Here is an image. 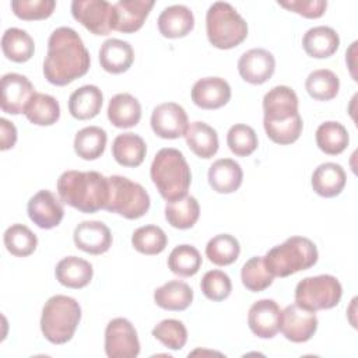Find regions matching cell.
I'll return each instance as SVG.
<instances>
[{"instance_id": "cell-36", "label": "cell", "mask_w": 358, "mask_h": 358, "mask_svg": "<svg viewBox=\"0 0 358 358\" xmlns=\"http://www.w3.org/2000/svg\"><path fill=\"white\" fill-rule=\"evenodd\" d=\"M106 141L108 134L103 129L98 126H87L76 133L74 151L80 158L94 161L103 154Z\"/></svg>"}, {"instance_id": "cell-29", "label": "cell", "mask_w": 358, "mask_h": 358, "mask_svg": "<svg viewBox=\"0 0 358 358\" xmlns=\"http://www.w3.org/2000/svg\"><path fill=\"white\" fill-rule=\"evenodd\" d=\"M147 154L145 141L134 133L117 134L112 143V155L122 166L136 168L143 164Z\"/></svg>"}, {"instance_id": "cell-20", "label": "cell", "mask_w": 358, "mask_h": 358, "mask_svg": "<svg viewBox=\"0 0 358 358\" xmlns=\"http://www.w3.org/2000/svg\"><path fill=\"white\" fill-rule=\"evenodd\" d=\"M152 7V0H119L113 4V29L123 34H133L138 31L143 27Z\"/></svg>"}, {"instance_id": "cell-10", "label": "cell", "mask_w": 358, "mask_h": 358, "mask_svg": "<svg viewBox=\"0 0 358 358\" xmlns=\"http://www.w3.org/2000/svg\"><path fill=\"white\" fill-rule=\"evenodd\" d=\"M71 14L94 35H108L113 29L115 8L106 0H74Z\"/></svg>"}, {"instance_id": "cell-16", "label": "cell", "mask_w": 358, "mask_h": 358, "mask_svg": "<svg viewBox=\"0 0 358 358\" xmlns=\"http://www.w3.org/2000/svg\"><path fill=\"white\" fill-rule=\"evenodd\" d=\"M275 70V59L271 52L255 48L245 52L238 60V71L249 84H263L271 78Z\"/></svg>"}, {"instance_id": "cell-28", "label": "cell", "mask_w": 358, "mask_h": 358, "mask_svg": "<svg viewBox=\"0 0 358 358\" xmlns=\"http://www.w3.org/2000/svg\"><path fill=\"white\" fill-rule=\"evenodd\" d=\"M108 119L119 129H129L136 126L141 119V105L137 98L127 92L116 94L110 98L108 105Z\"/></svg>"}, {"instance_id": "cell-32", "label": "cell", "mask_w": 358, "mask_h": 358, "mask_svg": "<svg viewBox=\"0 0 358 358\" xmlns=\"http://www.w3.org/2000/svg\"><path fill=\"white\" fill-rule=\"evenodd\" d=\"M200 217V206L196 197L183 196L173 201H166L165 218L168 224L178 229L192 228Z\"/></svg>"}, {"instance_id": "cell-48", "label": "cell", "mask_w": 358, "mask_h": 358, "mask_svg": "<svg viewBox=\"0 0 358 358\" xmlns=\"http://www.w3.org/2000/svg\"><path fill=\"white\" fill-rule=\"evenodd\" d=\"M0 141H1V151H6V150H10L17 143V129L15 126L8 122L7 119L1 117L0 119Z\"/></svg>"}, {"instance_id": "cell-33", "label": "cell", "mask_w": 358, "mask_h": 358, "mask_svg": "<svg viewBox=\"0 0 358 358\" xmlns=\"http://www.w3.org/2000/svg\"><path fill=\"white\" fill-rule=\"evenodd\" d=\"M24 115L36 126H52L60 117V105L52 95L35 92L25 106Z\"/></svg>"}, {"instance_id": "cell-18", "label": "cell", "mask_w": 358, "mask_h": 358, "mask_svg": "<svg viewBox=\"0 0 358 358\" xmlns=\"http://www.w3.org/2000/svg\"><path fill=\"white\" fill-rule=\"evenodd\" d=\"M231 99V87L221 77H204L192 88V101L196 106L207 110L220 109Z\"/></svg>"}, {"instance_id": "cell-4", "label": "cell", "mask_w": 358, "mask_h": 358, "mask_svg": "<svg viewBox=\"0 0 358 358\" xmlns=\"http://www.w3.org/2000/svg\"><path fill=\"white\" fill-rule=\"evenodd\" d=\"M150 176L159 194L166 201L178 200L186 196L192 172L183 154L176 148H161L151 164Z\"/></svg>"}, {"instance_id": "cell-11", "label": "cell", "mask_w": 358, "mask_h": 358, "mask_svg": "<svg viewBox=\"0 0 358 358\" xmlns=\"http://www.w3.org/2000/svg\"><path fill=\"white\" fill-rule=\"evenodd\" d=\"M105 352L109 358H134L140 354L138 336L130 320L115 317L106 324Z\"/></svg>"}, {"instance_id": "cell-14", "label": "cell", "mask_w": 358, "mask_h": 358, "mask_svg": "<svg viewBox=\"0 0 358 358\" xmlns=\"http://www.w3.org/2000/svg\"><path fill=\"white\" fill-rule=\"evenodd\" d=\"M35 94L31 81L18 73H7L1 77V110L10 115L24 113L25 106Z\"/></svg>"}, {"instance_id": "cell-40", "label": "cell", "mask_w": 358, "mask_h": 358, "mask_svg": "<svg viewBox=\"0 0 358 358\" xmlns=\"http://www.w3.org/2000/svg\"><path fill=\"white\" fill-rule=\"evenodd\" d=\"M200 252L192 245H179L172 249L168 257L169 270L179 277H192L201 267Z\"/></svg>"}, {"instance_id": "cell-17", "label": "cell", "mask_w": 358, "mask_h": 358, "mask_svg": "<svg viewBox=\"0 0 358 358\" xmlns=\"http://www.w3.org/2000/svg\"><path fill=\"white\" fill-rule=\"evenodd\" d=\"M281 309L274 299L256 301L248 313L250 331L259 338H273L280 331Z\"/></svg>"}, {"instance_id": "cell-23", "label": "cell", "mask_w": 358, "mask_h": 358, "mask_svg": "<svg viewBox=\"0 0 358 358\" xmlns=\"http://www.w3.org/2000/svg\"><path fill=\"white\" fill-rule=\"evenodd\" d=\"M157 22L162 36L176 39L190 34L194 27V17L189 7L183 4H173L161 11Z\"/></svg>"}, {"instance_id": "cell-43", "label": "cell", "mask_w": 358, "mask_h": 358, "mask_svg": "<svg viewBox=\"0 0 358 358\" xmlns=\"http://www.w3.org/2000/svg\"><path fill=\"white\" fill-rule=\"evenodd\" d=\"M227 144L236 157H248L257 148V134L253 127L238 123L229 127L227 133Z\"/></svg>"}, {"instance_id": "cell-6", "label": "cell", "mask_w": 358, "mask_h": 358, "mask_svg": "<svg viewBox=\"0 0 358 358\" xmlns=\"http://www.w3.org/2000/svg\"><path fill=\"white\" fill-rule=\"evenodd\" d=\"M80 320L81 308L74 298L53 295L42 308L41 330L49 343L64 344L73 338Z\"/></svg>"}, {"instance_id": "cell-47", "label": "cell", "mask_w": 358, "mask_h": 358, "mask_svg": "<svg viewBox=\"0 0 358 358\" xmlns=\"http://www.w3.org/2000/svg\"><path fill=\"white\" fill-rule=\"evenodd\" d=\"M278 4L305 18H319L324 14L327 7L326 0H289L278 1Z\"/></svg>"}, {"instance_id": "cell-1", "label": "cell", "mask_w": 358, "mask_h": 358, "mask_svg": "<svg viewBox=\"0 0 358 358\" xmlns=\"http://www.w3.org/2000/svg\"><path fill=\"white\" fill-rule=\"evenodd\" d=\"M91 57L80 35L70 27L56 28L48 39L43 76L53 85H67L85 76Z\"/></svg>"}, {"instance_id": "cell-39", "label": "cell", "mask_w": 358, "mask_h": 358, "mask_svg": "<svg viewBox=\"0 0 358 358\" xmlns=\"http://www.w3.org/2000/svg\"><path fill=\"white\" fill-rule=\"evenodd\" d=\"M308 94L316 101H330L336 98L340 90V80L329 69H319L312 71L305 81Z\"/></svg>"}, {"instance_id": "cell-24", "label": "cell", "mask_w": 358, "mask_h": 358, "mask_svg": "<svg viewBox=\"0 0 358 358\" xmlns=\"http://www.w3.org/2000/svg\"><path fill=\"white\" fill-rule=\"evenodd\" d=\"M347 182V175L344 168L336 162L320 164L312 173V189L316 194L322 197H336L338 196Z\"/></svg>"}, {"instance_id": "cell-3", "label": "cell", "mask_w": 358, "mask_h": 358, "mask_svg": "<svg viewBox=\"0 0 358 358\" xmlns=\"http://www.w3.org/2000/svg\"><path fill=\"white\" fill-rule=\"evenodd\" d=\"M62 203L87 214L105 210L109 200V180L96 171H66L57 179Z\"/></svg>"}, {"instance_id": "cell-45", "label": "cell", "mask_w": 358, "mask_h": 358, "mask_svg": "<svg viewBox=\"0 0 358 358\" xmlns=\"http://www.w3.org/2000/svg\"><path fill=\"white\" fill-rule=\"evenodd\" d=\"M200 288L207 299L220 302L231 295L232 282L227 273L221 270H210L203 275Z\"/></svg>"}, {"instance_id": "cell-9", "label": "cell", "mask_w": 358, "mask_h": 358, "mask_svg": "<svg viewBox=\"0 0 358 358\" xmlns=\"http://www.w3.org/2000/svg\"><path fill=\"white\" fill-rule=\"evenodd\" d=\"M341 296L343 287L331 274L305 277L295 287V303L312 312L337 306Z\"/></svg>"}, {"instance_id": "cell-38", "label": "cell", "mask_w": 358, "mask_h": 358, "mask_svg": "<svg viewBox=\"0 0 358 358\" xmlns=\"http://www.w3.org/2000/svg\"><path fill=\"white\" fill-rule=\"evenodd\" d=\"M6 249L17 257L32 255L38 246L36 235L24 224H13L3 235Z\"/></svg>"}, {"instance_id": "cell-41", "label": "cell", "mask_w": 358, "mask_h": 358, "mask_svg": "<svg viewBox=\"0 0 358 358\" xmlns=\"http://www.w3.org/2000/svg\"><path fill=\"white\" fill-rule=\"evenodd\" d=\"M168 238L162 228L157 225H144L137 228L131 235L133 248L147 256L159 255L166 248Z\"/></svg>"}, {"instance_id": "cell-2", "label": "cell", "mask_w": 358, "mask_h": 358, "mask_svg": "<svg viewBox=\"0 0 358 358\" xmlns=\"http://www.w3.org/2000/svg\"><path fill=\"white\" fill-rule=\"evenodd\" d=\"M263 126L267 137L280 145L295 143L303 129L298 96L291 87L277 85L263 96Z\"/></svg>"}, {"instance_id": "cell-8", "label": "cell", "mask_w": 358, "mask_h": 358, "mask_svg": "<svg viewBox=\"0 0 358 358\" xmlns=\"http://www.w3.org/2000/svg\"><path fill=\"white\" fill-rule=\"evenodd\" d=\"M109 180V200L105 207L109 213H116L127 220H137L150 210V194L137 182L126 176L112 175Z\"/></svg>"}, {"instance_id": "cell-22", "label": "cell", "mask_w": 358, "mask_h": 358, "mask_svg": "<svg viewBox=\"0 0 358 358\" xmlns=\"http://www.w3.org/2000/svg\"><path fill=\"white\" fill-rule=\"evenodd\" d=\"M208 183L214 192L229 194L236 192L243 180L241 165L231 158H221L208 168Z\"/></svg>"}, {"instance_id": "cell-15", "label": "cell", "mask_w": 358, "mask_h": 358, "mask_svg": "<svg viewBox=\"0 0 358 358\" xmlns=\"http://www.w3.org/2000/svg\"><path fill=\"white\" fill-rule=\"evenodd\" d=\"M27 211L31 221L42 229H52L57 227L64 217L62 200H59L50 190L45 189L39 190L29 199Z\"/></svg>"}, {"instance_id": "cell-25", "label": "cell", "mask_w": 358, "mask_h": 358, "mask_svg": "<svg viewBox=\"0 0 358 358\" xmlns=\"http://www.w3.org/2000/svg\"><path fill=\"white\" fill-rule=\"evenodd\" d=\"M55 275L62 285L67 288L78 289V288L87 287L91 282L94 275V268L90 262L81 257L67 256V257H63L56 264Z\"/></svg>"}, {"instance_id": "cell-26", "label": "cell", "mask_w": 358, "mask_h": 358, "mask_svg": "<svg viewBox=\"0 0 358 358\" xmlns=\"http://www.w3.org/2000/svg\"><path fill=\"white\" fill-rule=\"evenodd\" d=\"M340 46L338 34L326 25L308 29L302 38V48L310 57L326 59L333 56Z\"/></svg>"}, {"instance_id": "cell-19", "label": "cell", "mask_w": 358, "mask_h": 358, "mask_svg": "<svg viewBox=\"0 0 358 358\" xmlns=\"http://www.w3.org/2000/svg\"><path fill=\"white\" fill-rule=\"evenodd\" d=\"M74 245L90 255H102L112 246V234L101 221H83L73 232Z\"/></svg>"}, {"instance_id": "cell-21", "label": "cell", "mask_w": 358, "mask_h": 358, "mask_svg": "<svg viewBox=\"0 0 358 358\" xmlns=\"http://www.w3.org/2000/svg\"><path fill=\"white\" fill-rule=\"evenodd\" d=\"M134 62V50L126 41L110 38L106 39L99 49L101 67L112 74L127 71Z\"/></svg>"}, {"instance_id": "cell-34", "label": "cell", "mask_w": 358, "mask_h": 358, "mask_svg": "<svg viewBox=\"0 0 358 358\" xmlns=\"http://www.w3.org/2000/svg\"><path fill=\"white\" fill-rule=\"evenodd\" d=\"M1 49L8 60L24 63L34 56L35 43L27 31L20 28H8L1 36Z\"/></svg>"}, {"instance_id": "cell-7", "label": "cell", "mask_w": 358, "mask_h": 358, "mask_svg": "<svg viewBox=\"0 0 358 358\" xmlns=\"http://www.w3.org/2000/svg\"><path fill=\"white\" fill-rule=\"evenodd\" d=\"M206 31L214 48L232 49L246 39L248 24L229 3L215 1L207 10Z\"/></svg>"}, {"instance_id": "cell-5", "label": "cell", "mask_w": 358, "mask_h": 358, "mask_svg": "<svg viewBox=\"0 0 358 358\" xmlns=\"http://www.w3.org/2000/svg\"><path fill=\"white\" fill-rule=\"evenodd\" d=\"M317 257L316 245L305 236H291L263 256L268 271L281 278L310 268L316 264Z\"/></svg>"}, {"instance_id": "cell-44", "label": "cell", "mask_w": 358, "mask_h": 358, "mask_svg": "<svg viewBox=\"0 0 358 358\" xmlns=\"http://www.w3.org/2000/svg\"><path fill=\"white\" fill-rule=\"evenodd\" d=\"M152 336L166 348L173 351L182 350L187 341V330L185 324L176 319H165L155 324Z\"/></svg>"}, {"instance_id": "cell-42", "label": "cell", "mask_w": 358, "mask_h": 358, "mask_svg": "<svg viewBox=\"0 0 358 358\" xmlns=\"http://www.w3.org/2000/svg\"><path fill=\"white\" fill-rule=\"evenodd\" d=\"M241 280L246 289L260 292L273 284L274 275L266 267L263 256H253L242 266Z\"/></svg>"}, {"instance_id": "cell-27", "label": "cell", "mask_w": 358, "mask_h": 358, "mask_svg": "<svg viewBox=\"0 0 358 358\" xmlns=\"http://www.w3.org/2000/svg\"><path fill=\"white\" fill-rule=\"evenodd\" d=\"M103 95L96 85H83L69 98V112L74 119L88 120L95 117L102 108Z\"/></svg>"}, {"instance_id": "cell-30", "label": "cell", "mask_w": 358, "mask_h": 358, "mask_svg": "<svg viewBox=\"0 0 358 358\" xmlns=\"http://www.w3.org/2000/svg\"><path fill=\"white\" fill-rule=\"evenodd\" d=\"M154 302L165 310H185L193 302V289L185 281L172 280L154 291Z\"/></svg>"}, {"instance_id": "cell-13", "label": "cell", "mask_w": 358, "mask_h": 358, "mask_svg": "<svg viewBox=\"0 0 358 358\" xmlns=\"http://www.w3.org/2000/svg\"><path fill=\"white\" fill-rule=\"evenodd\" d=\"M187 126V113L179 103H161L151 113V129L161 138H179L185 136Z\"/></svg>"}, {"instance_id": "cell-37", "label": "cell", "mask_w": 358, "mask_h": 358, "mask_svg": "<svg viewBox=\"0 0 358 358\" xmlns=\"http://www.w3.org/2000/svg\"><path fill=\"white\" fill-rule=\"evenodd\" d=\"M241 245L238 239L229 234L213 236L206 246V256L215 266H229L239 257Z\"/></svg>"}, {"instance_id": "cell-12", "label": "cell", "mask_w": 358, "mask_h": 358, "mask_svg": "<svg viewBox=\"0 0 358 358\" xmlns=\"http://www.w3.org/2000/svg\"><path fill=\"white\" fill-rule=\"evenodd\" d=\"M280 330L284 337L292 343H305L313 337L317 330L316 313L291 303L281 310Z\"/></svg>"}, {"instance_id": "cell-35", "label": "cell", "mask_w": 358, "mask_h": 358, "mask_svg": "<svg viewBox=\"0 0 358 358\" xmlns=\"http://www.w3.org/2000/svg\"><path fill=\"white\" fill-rule=\"evenodd\" d=\"M315 138L319 150L327 155L341 154L350 143L347 129L340 122L334 120L320 123L319 127L316 129Z\"/></svg>"}, {"instance_id": "cell-46", "label": "cell", "mask_w": 358, "mask_h": 358, "mask_svg": "<svg viewBox=\"0 0 358 358\" xmlns=\"http://www.w3.org/2000/svg\"><path fill=\"white\" fill-rule=\"evenodd\" d=\"M56 7L55 0H14L11 1L13 13L24 21L45 20L52 15Z\"/></svg>"}, {"instance_id": "cell-31", "label": "cell", "mask_w": 358, "mask_h": 358, "mask_svg": "<svg viewBox=\"0 0 358 358\" xmlns=\"http://www.w3.org/2000/svg\"><path fill=\"white\" fill-rule=\"evenodd\" d=\"M187 147L199 158L208 159L214 157L218 151V134L215 129L204 122H193L187 126L185 133Z\"/></svg>"}]
</instances>
